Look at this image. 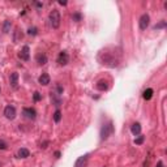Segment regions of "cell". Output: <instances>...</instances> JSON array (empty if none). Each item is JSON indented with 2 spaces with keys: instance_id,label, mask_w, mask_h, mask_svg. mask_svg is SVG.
<instances>
[{
  "instance_id": "obj_1",
  "label": "cell",
  "mask_w": 167,
  "mask_h": 167,
  "mask_svg": "<svg viewBox=\"0 0 167 167\" xmlns=\"http://www.w3.org/2000/svg\"><path fill=\"white\" fill-rule=\"evenodd\" d=\"M98 60L101 62L102 65L110 67V68H115V67H118V64H119V56L115 55V52H108L107 50L99 52Z\"/></svg>"
},
{
  "instance_id": "obj_2",
  "label": "cell",
  "mask_w": 167,
  "mask_h": 167,
  "mask_svg": "<svg viewBox=\"0 0 167 167\" xmlns=\"http://www.w3.org/2000/svg\"><path fill=\"white\" fill-rule=\"evenodd\" d=\"M48 20H50V25H51L54 29L59 28V26H60V21H62L59 11H58V9H52V11H51V12H50V15H48Z\"/></svg>"
},
{
  "instance_id": "obj_3",
  "label": "cell",
  "mask_w": 167,
  "mask_h": 167,
  "mask_svg": "<svg viewBox=\"0 0 167 167\" xmlns=\"http://www.w3.org/2000/svg\"><path fill=\"white\" fill-rule=\"evenodd\" d=\"M114 133V125L112 121H108L107 124H103L101 128V140H107Z\"/></svg>"
},
{
  "instance_id": "obj_4",
  "label": "cell",
  "mask_w": 167,
  "mask_h": 167,
  "mask_svg": "<svg viewBox=\"0 0 167 167\" xmlns=\"http://www.w3.org/2000/svg\"><path fill=\"white\" fill-rule=\"evenodd\" d=\"M4 115H5L7 119H9V120H13L16 118V108L13 106H7L4 108Z\"/></svg>"
},
{
  "instance_id": "obj_5",
  "label": "cell",
  "mask_w": 167,
  "mask_h": 167,
  "mask_svg": "<svg viewBox=\"0 0 167 167\" xmlns=\"http://www.w3.org/2000/svg\"><path fill=\"white\" fill-rule=\"evenodd\" d=\"M30 48H29V46H24L22 47V50L20 51L19 56H20V59L24 60V62H28L29 59H30Z\"/></svg>"
},
{
  "instance_id": "obj_6",
  "label": "cell",
  "mask_w": 167,
  "mask_h": 167,
  "mask_svg": "<svg viewBox=\"0 0 167 167\" xmlns=\"http://www.w3.org/2000/svg\"><path fill=\"white\" fill-rule=\"evenodd\" d=\"M149 24H150V17H149V15L145 13V15H142L140 17V29H141V30H145L149 26Z\"/></svg>"
},
{
  "instance_id": "obj_7",
  "label": "cell",
  "mask_w": 167,
  "mask_h": 167,
  "mask_svg": "<svg viewBox=\"0 0 167 167\" xmlns=\"http://www.w3.org/2000/svg\"><path fill=\"white\" fill-rule=\"evenodd\" d=\"M68 62H69V56L67 54V51H62L59 54V56H58V63L60 65H65V64H68Z\"/></svg>"
},
{
  "instance_id": "obj_8",
  "label": "cell",
  "mask_w": 167,
  "mask_h": 167,
  "mask_svg": "<svg viewBox=\"0 0 167 167\" xmlns=\"http://www.w3.org/2000/svg\"><path fill=\"white\" fill-rule=\"evenodd\" d=\"M24 115H25V118H28V119H35V116H37V112H35L34 108H31V107H26L24 108Z\"/></svg>"
},
{
  "instance_id": "obj_9",
  "label": "cell",
  "mask_w": 167,
  "mask_h": 167,
  "mask_svg": "<svg viewBox=\"0 0 167 167\" xmlns=\"http://www.w3.org/2000/svg\"><path fill=\"white\" fill-rule=\"evenodd\" d=\"M11 85H12L13 89H17L19 87V73L17 72H13L11 74Z\"/></svg>"
},
{
  "instance_id": "obj_10",
  "label": "cell",
  "mask_w": 167,
  "mask_h": 167,
  "mask_svg": "<svg viewBox=\"0 0 167 167\" xmlns=\"http://www.w3.org/2000/svg\"><path fill=\"white\" fill-rule=\"evenodd\" d=\"M87 157H89V155H82V157H80L77 161H76V163H74V167H85Z\"/></svg>"
},
{
  "instance_id": "obj_11",
  "label": "cell",
  "mask_w": 167,
  "mask_h": 167,
  "mask_svg": "<svg viewBox=\"0 0 167 167\" xmlns=\"http://www.w3.org/2000/svg\"><path fill=\"white\" fill-rule=\"evenodd\" d=\"M38 81H39L40 85H44V86H46V85H48L50 84V76L47 73H42Z\"/></svg>"
},
{
  "instance_id": "obj_12",
  "label": "cell",
  "mask_w": 167,
  "mask_h": 167,
  "mask_svg": "<svg viewBox=\"0 0 167 167\" xmlns=\"http://www.w3.org/2000/svg\"><path fill=\"white\" fill-rule=\"evenodd\" d=\"M131 132L135 135V136H140V133H141V125L139 123H135L131 127Z\"/></svg>"
},
{
  "instance_id": "obj_13",
  "label": "cell",
  "mask_w": 167,
  "mask_h": 167,
  "mask_svg": "<svg viewBox=\"0 0 167 167\" xmlns=\"http://www.w3.org/2000/svg\"><path fill=\"white\" fill-rule=\"evenodd\" d=\"M97 89H98V90H101V91H105V90H107V89H108L107 81L101 80L98 84H97Z\"/></svg>"
},
{
  "instance_id": "obj_14",
  "label": "cell",
  "mask_w": 167,
  "mask_h": 167,
  "mask_svg": "<svg viewBox=\"0 0 167 167\" xmlns=\"http://www.w3.org/2000/svg\"><path fill=\"white\" fill-rule=\"evenodd\" d=\"M37 63L39 65H44L47 63V56L44 55V54H39V55L37 56Z\"/></svg>"
},
{
  "instance_id": "obj_15",
  "label": "cell",
  "mask_w": 167,
  "mask_h": 167,
  "mask_svg": "<svg viewBox=\"0 0 167 167\" xmlns=\"http://www.w3.org/2000/svg\"><path fill=\"white\" fill-rule=\"evenodd\" d=\"M29 155H30V152H29L28 149L21 148V149L19 150V157H20V158H28Z\"/></svg>"
},
{
  "instance_id": "obj_16",
  "label": "cell",
  "mask_w": 167,
  "mask_h": 167,
  "mask_svg": "<svg viewBox=\"0 0 167 167\" xmlns=\"http://www.w3.org/2000/svg\"><path fill=\"white\" fill-rule=\"evenodd\" d=\"M152 97H153V89H148L144 91V98H145L146 101L152 99Z\"/></svg>"
},
{
  "instance_id": "obj_17",
  "label": "cell",
  "mask_w": 167,
  "mask_h": 167,
  "mask_svg": "<svg viewBox=\"0 0 167 167\" xmlns=\"http://www.w3.org/2000/svg\"><path fill=\"white\" fill-rule=\"evenodd\" d=\"M51 101L55 103V106H60V98L56 97V93H51Z\"/></svg>"
},
{
  "instance_id": "obj_18",
  "label": "cell",
  "mask_w": 167,
  "mask_h": 167,
  "mask_svg": "<svg viewBox=\"0 0 167 167\" xmlns=\"http://www.w3.org/2000/svg\"><path fill=\"white\" fill-rule=\"evenodd\" d=\"M60 119H62V112H60V110H56L55 114H54V120H55L56 123H59Z\"/></svg>"
},
{
  "instance_id": "obj_19",
  "label": "cell",
  "mask_w": 167,
  "mask_h": 167,
  "mask_svg": "<svg viewBox=\"0 0 167 167\" xmlns=\"http://www.w3.org/2000/svg\"><path fill=\"white\" fill-rule=\"evenodd\" d=\"M166 26H167V22L166 21H161L159 24L155 25L154 29H155V30H157V29H163V28H166Z\"/></svg>"
},
{
  "instance_id": "obj_20",
  "label": "cell",
  "mask_w": 167,
  "mask_h": 167,
  "mask_svg": "<svg viewBox=\"0 0 167 167\" xmlns=\"http://www.w3.org/2000/svg\"><path fill=\"white\" fill-rule=\"evenodd\" d=\"M144 141H145V137H144V136H139L136 140H135V144H136V145H141Z\"/></svg>"
},
{
  "instance_id": "obj_21",
  "label": "cell",
  "mask_w": 167,
  "mask_h": 167,
  "mask_svg": "<svg viewBox=\"0 0 167 167\" xmlns=\"http://www.w3.org/2000/svg\"><path fill=\"white\" fill-rule=\"evenodd\" d=\"M9 28H11V21H5L4 22V26H3L4 33H8V31H9Z\"/></svg>"
},
{
  "instance_id": "obj_22",
  "label": "cell",
  "mask_w": 167,
  "mask_h": 167,
  "mask_svg": "<svg viewBox=\"0 0 167 167\" xmlns=\"http://www.w3.org/2000/svg\"><path fill=\"white\" fill-rule=\"evenodd\" d=\"M28 33H29L30 35H37V34H38V29H37V28H30V29L28 30Z\"/></svg>"
},
{
  "instance_id": "obj_23",
  "label": "cell",
  "mask_w": 167,
  "mask_h": 167,
  "mask_svg": "<svg viewBox=\"0 0 167 167\" xmlns=\"http://www.w3.org/2000/svg\"><path fill=\"white\" fill-rule=\"evenodd\" d=\"M40 99H42V95H40L38 91H35L34 93V101L35 102H38V101H40Z\"/></svg>"
},
{
  "instance_id": "obj_24",
  "label": "cell",
  "mask_w": 167,
  "mask_h": 167,
  "mask_svg": "<svg viewBox=\"0 0 167 167\" xmlns=\"http://www.w3.org/2000/svg\"><path fill=\"white\" fill-rule=\"evenodd\" d=\"M72 19H73L74 21H80V20H81V15H80V13H74V15L72 16Z\"/></svg>"
},
{
  "instance_id": "obj_25",
  "label": "cell",
  "mask_w": 167,
  "mask_h": 167,
  "mask_svg": "<svg viewBox=\"0 0 167 167\" xmlns=\"http://www.w3.org/2000/svg\"><path fill=\"white\" fill-rule=\"evenodd\" d=\"M0 149H1V150H4V149H7V144L4 142L3 140H0Z\"/></svg>"
},
{
  "instance_id": "obj_26",
  "label": "cell",
  "mask_w": 167,
  "mask_h": 167,
  "mask_svg": "<svg viewBox=\"0 0 167 167\" xmlns=\"http://www.w3.org/2000/svg\"><path fill=\"white\" fill-rule=\"evenodd\" d=\"M157 167H163V162H162V161H159V162L157 163Z\"/></svg>"
},
{
  "instance_id": "obj_27",
  "label": "cell",
  "mask_w": 167,
  "mask_h": 167,
  "mask_svg": "<svg viewBox=\"0 0 167 167\" xmlns=\"http://www.w3.org/2000/svg\"><path fill=\"white\" fill-rule=\"evenodd\" d=\"M60 5H67V1H59Z\"/></svg>"
}]
</instances>
